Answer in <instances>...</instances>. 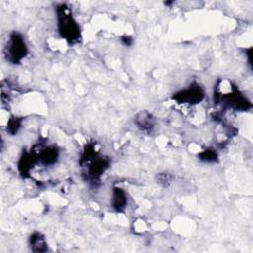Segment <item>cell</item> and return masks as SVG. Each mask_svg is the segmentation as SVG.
Here are the masks:
<instances>
[{"instance_id": "1", "label": "cell", "mask_w": 253, "mask_h": 253, "mask_svg": "<svg viewBox=\"0 0 253 253\" xmlns=\"http://www.w3.org/2000/svg\"><path fill=\"white\" fill-rule=\"evenodd\" d=\"M57 27L61 38L71 44H75L80 41V27L73 18V15L66 4H61L56 9Z\"/></svg>"}, {"instance_id": "2", "label": "cell", "mask_w": 253, "mask_h": 253, "mask_svg": "<svg viewBox=\"0 0 253 253\" xmlns=\"http://www.w3.org/2000/svg\"><path fill=\"white\" fill-rule=\"evenodd\" d=\"M4 54L6 59L13 63V65H19L26 57L28 54V48L23 36L20 33L13 32L12 34H10L4 49Z\"/></svg>"}, {"instance_id": "3", "label": "cell", "mask_w": 253, "mask_h": 253, "mask_svg": "<svg viewBox=\"0 0 253 253\" xmlns=\"http://www.w3.org/2000/svg\"><path fill=\"white\" fill-rule=\"evenodd\" d=\"M205 98V91L198 83H192L188 88L176 93L173 100L179 104L194 105L200 103Z\"/></svg>"}, {"instance_id": "4", "label": "cell", "mask_w": 253, "mask_h": 253, "mask_svg": "<svg viewBox=\"0 0 253 253\" xmlns=\"http://www.w3.org/2000/svg\"><path fill=\"white\" fill-rule=\"evenodd\" d=\"M128 205V196L122 188L115 187L112 193V207L117 212H123Z\"/></svg>"}, {"instance_id": "5", "label": "cell", "mask_w": 253, "mask_h": 253, "mask_svg": "<svg viewBox=\"0 0 253 253\" xmlns=\"http://www.w3.org/2000/svg\"><path fill=\"white\" fill-rule=\"evenodd\" d=\"M136 125L143 132H150L154 126V119L151 114L142 112L136 118Z\"/></svg>"}, {"instance_id": "6", "label": "cell", "mask_w": 253, "mask_h": 253, "mask_svg": "<svg viewBox=\"0 0 253 253\" xmlns=\"http://www.w3.org/2000/svg\"><path fill=\"white\" fill-rule=\"evenodd\" d=\"M31 249L35 252H44L48 250L46 239L44 235L40 233H35L30 237Z\"/></svg>"}, {"instance_id": "7", "label": "cell", "mask_w": 253, "mask_h": 253, "mask_svg": "<svg viewBox=\"0 0 253 253\" xmlns=\"http://www.w3.org/2000/svg\"><path fill=\"white\" fill-rule=\"evenodd\" d=\"M22 126V119L17 117H11L7 121V133H9L11 136L18 133Z\"/></svg>"}, {"instance_id": "8", "label": "cell", "mask_w": 253, "mask_h": 253, "mask_svg": "<svg viewBox=\"0 0 253 253\" xmlns=\"http://www.w3.org/2000/svg\"><path fill=\"white\" fill-rule=\"evenodd\" d=\"M200 160L206 163H214L217 160V154L215 149H205L200 154Z\"/></svg>"}, {"instance_id": "9", "label": "cell", "mask_w": 253, "mask_h": 253, "mask_svg": "<svg viewBox=\"0 0 253 253\" xmlns=\"http://www.w3.org/2000/svg\"><path fill=\"white\" fill-rule=\"evenodd\" d=\"M126 46H131L132 44H133V39L132 38H130V37H126V36H125V37H122V40H121Z\"/></svg>"}]
</instances>
